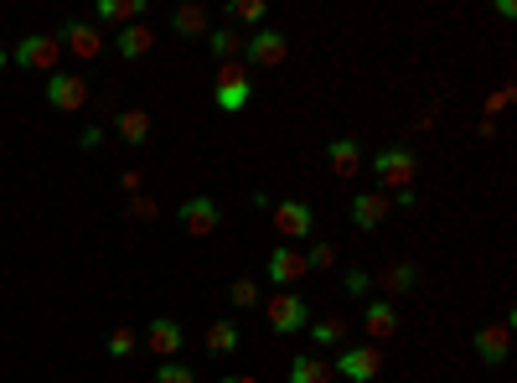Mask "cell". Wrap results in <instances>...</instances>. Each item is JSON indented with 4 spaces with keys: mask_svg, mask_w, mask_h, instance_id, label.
Returning a JSON list of instances; mask_svg holds the SVG:
<instances>
[{
    "mask_svg": "<svg viewBox=\"0 0 517 383\" xmlns=\"http://www.w3.org/2000/svg\"><path fill=\"white\" fill-rule=\"evenodd\" d=\"M11 63L26 68V73H57V63H63V42H57L52 32H32V37H21L16 52H11Z\"/></svg>",
    "mask_w": 517,
    "mask_h": 383,
    "instance_id": "obj_1",
    "label": "cell"
},
{
    "mask_svg": "<svg viewBox=\"0 0 517 383\" xmlns=\"http://www.w3.org/2000/svg\"><path fill=\"white\" fill-rule=\"evenodd\" d=\"M264 316L280 337H295V332H306L311 306H306V296H295V290H275V296L264 301Z\"/></svg>",
    "mask_w": 517,
    "mask_h": 383,
    "instance_id": "obj_2",
    "label": "cell"
},
{
    "mask_svg": "<svg viewBox=\"0 0 517 383\" xmlns=\"http://www.w3.org/2000/svg\"><path fill=\"white\" fill-rule=\"evenodd\" d=\"M368 171L378 176V182H383L388 192H409L419 161H414V151H399V145H388V151H378V156H373V166H368Z\"/></svg>",
    "mask_w": 517,
    "mask_h": 383,
    "instance_id": "obj_3",
    "label": "cell"
},
{
    "mask_svg": "<svg viewBox=\"0 0 517 383\" xmlns=\"http://www.w3.org/2000/svg\"><path fill=\"white\" fill-rule=\"evenodd\" d=\"M337 378H352V383H373L383 373V352L373 342H362V347H342L337 352V368H331Z\"/></svg>",
    "mask_w": 517,
    "mask_h": 383,
    "instance_id": "obj_4",
    "label": "cell"
},
{
    "mask_svg": "<svg viewBox=\"0 0 517 383\" xmlns=\"http://www.w3.org/2000/svg\"><path fill=\"white\" fill-rule=\"evenodd\" d=\"M269 223H275V233H280V239H311L316 213H311V202L285 197V202H275V213H269Z\"/></svg>",
    "mask_w": 517,
    "mask_h": 383,
    "instance_id": "obj_5",
    "label": "cell"
},
{
    "mask_svg": "<svg viewBox=\"0 0 517 383\" xmlns=\"http://www.w3.org/2000/svg\"><path fill=\"white\" fill-rule=\"evenodd\" d=\"M47 104H52L57 114H78V109L88 104V78H78V73H52V78H47Z\"/></svg>",
    "mask_w": 517,
    "mask_h": 383,
    "instance_id": "obj_6",
    "label": "cell"
},
{
    "mask_svg": "<svg viewBox=\"0 0 517 383\" xmlns=\"http://www.w3.org/2000/svg\"><path fill=\"white\" fill-rule=\"evenodd\" d=\"M176 223L187 228L192 239H207V233L223 223V208H218V202H212V197H187V202H181V208H176Z\"/></svg>",
    "mask_w": 517,
    "mask_h": 383,
    "instance_id": "obj_7",
    "label": "cell"
},
{
    "mask_svg": "<svg viewBox=\"0 0 517 383\" xmlns=\"http://www.w3.org/2000/svg\"><path fill=\"white\" fill-rule=\"evenodd\" d=\"M243 57H249V68H280L290 57V37L285 32H254L243 42Z\"/></svg>",
    "mask_w": 517,
    "mask_h": 383,
    "instance_id": "obj_8",
    "label": "cell"
},
{
    "mask_svg": "<svg viewBox=\"0 0 517 383\" xmlns=\"http://www.w3.org/2000/svg\"><path fill=\"white\" fill-rule=\"evenodd\" d=\"M57 42H63V52H73L78 63H94V57L104 52V37L94 21H68L63 32H57Z\"/></svg>",
    "mask_w": 517,
    "mask_h": 383,
    "instance_id": "obj_9",
    "label": "cell"
},
{
    "mask_svg": "<svg viewBox=\"0 0 517 383\" xmlns=\"http://www.w3.org/2000/svg\"><path fill=\"white\" fill-rule=\"evenodd\" d=\"M181 342H187V332H181V321H171V316H156L145 327V347L156 352V358H176Z\"/></svg>",
    "mask_w": 517,
    "mask_h": 383,
    "instance_id": "obj_10",
    "label": "cell"
},
{
    "mask_svg": "<svg viewBox=\"0 0 517 383\" xmlns=\"http://www.w3.org/2000/svg\"><path fill=\"white\" fill-rule=\"evenodd\" d=\"M507 352H512V327H507V321H492V327H481L476 332V358L481 363H507Z\"/></svg>",
    "mask_w": 517,
    "mask_h": 383,
    "instance_id": "obj_11",
    "label": "cell"
},
{
    "mask_svg": "<svg viewBox=\"0 0 517 383\" xmlns=\"http://www.w3.org/2000/svg\"><path fill=\"white\" fill-rule=\"evenodd\" d=\"M311 270H306V254L300 249H275L269 254V280H275L280 290H290V285H300Z\"/></svg>",
    "mask_w": 517,
    "mask_h": 383,
    "instance_id": "obj_12",
    "label": "cell"
},
{
    "mask_svg": "<svg viewBox=\"0 0 517 383\" xmlns=\"http://www.w3.org/2000/svg\"><path fill=\"white\" fill-rule=\"evenodd\" d=\"M362 332L373 337V347L388 342V337H399V311H393V301H368V311H362Z\"/></svg>",
    "mask_w": 517,
    "mask_h": 383,
    "instance_id": "obj_13",
    "label": "cell"
},
{
    "mask_svg": "<svg viewBox=\"0 0 517 383\" xmlns=\"http://www.w3.org/2000/svg\"><path fill=\"white\" fill-rule=\"evenodd\" d=\"M171 32L176 37H207L212 32V16H207L202 0H181V6L171 11Z\"/></svg>",
    "mask_w": 517,
    "mask_h": 383,
    "instance_id": "obj_14",
    "label": "cell"
},
{
    "mask_svg": "<svg viewBox=\"0 0 517 383\" xmlns=\"http://www.w3.org/2000/svg\"><path fill=\"white\" fill-rule=\"evenodd\" d=\"M150 47H156V32H150L145 21H135V26H119V32H114V52L125 57V63H140V57H145Z\"/></svg>",
    "mask_w": 517,
    "mask_h": 383,
    "instance_id": "obj_15",
    "label": "cell"
},
{
    "mask_svg": "<svg viewBox=\"0 0 517 383\" xmlns=\"http://www.w3.org/2000/svg\"><path fill=\"white\" fill-rule=\"evenodd\" d=\"M393 213V202L383 197V192H362L357 202H352V223L362 228V233H373V228H383V218Z\"/></svg>",
    "mask_w": 517,
    "mask_h": 383,
    "instance_id": "obj_16",
    "label": "cell"
},
{
    "mask_svg": "<svg viewBox=\"0 0 517 383\" xmlns=\"http://www.w3.org/2000/svg\"><path fill=\"white\" fill-rule=\"evenodd\" d=\"M326 166L337 171V176H357L362 171V145L352 135H337V140L326 145Z\"/></svg>",
    "mask_w": 517,
    "mask_h": 383,
    "instance_id": "obj_17",
    "label": "cell"
},
{
    "mask_svg": "<svg viewBox=\"0 0 517 383\" xmlns=\"http://www.w3.org/2000/svg\"><path fill=\"white\" fill-rule=\"evenodd\" d=\"M94 16H99L104 26H135V21L145 16V0H99Z\"/></svg>",
    "mask_w": 517,
    "mask_h": 383,
    "instance_id": "obj_18",
    "label": "cell"
},
{
    "mask_svg": "<svg viewBox=\"0 0 517 383\" xmlns=\"http://www.w3.org/2000/svg\"><path fill=\"white\" fill-rule=\"evenodd\" d=\"M114 135L125 145H145L150 140V114L145 109H119L114 114Z\"/></svg>",
    "mask_w": 517,
    "mask_h": 383,
    "instance_id": "obj_19",
    "label": "cell"
},
{
    "mask_svg": "<svg viewBox=\"0 0 517 383\" xmlns=\"http://www.w3.org/2000/svg\"><path fill=\"white\" fill-rule=\"evenodd\" d=\"M337 373H331V363L321 358V352H300V358L290 363V383H331Z\"/></svg>",
    "mask_w": 517,
    "mask_h": 383,
    "instance_id": "obj_20",
    "label": "cell"
},
{
    "mask_svg": "<svg viewBox=\"0 0 517 383\" xmlns=\"http://www.w3.org/2000/svg\"><path fill=\"white\" fill-rule=\"evenodd\" d=\"M306 337L316 342V352H326V347H342V342H347V321H342V316L306 321Z\"/></svg>",
    "mask_w": 517,
    "mask_h": 383,
    "instance_id": "obj_21",
    "label": "cell"
},
{
    "mask_svg": "<svg viewBox=\"0 0 517 383\" xmlns=\"http://www.w3.org/2000/svg\"><path fill=\"white\" fill-rule=\"evenodd\" d=\"M243 347V332L233 327V321H212L207 327V352H218V358H228V352Z\"/></svg>",
    "mask_w": 517,
    "mask_h": 383,
    "instance_id": "obj_22",
    "label": "cell"
},
{
    "mask_svg": "<svg viewBox=\"0 0 517 383\" xmlns=\"http://www.w3.org/2000/svg\"><path fill=\"white\" fill-rule=\"evenodd\" d=\"M414 280H419L414 264H388L383 275H373V285H383L388 296H404V290H414Z\"/></svg>",
    "mask_w": 517,
    "mask_h": 383,
    "instance_id": "obj_23",
    "label": "cell"
},
{
    "mask_svg": "<svg viewBox=\"0 0 517 383\" xmlns=\"http://www.w3.org/2000/svg\"><path fill=\"white\" fill-rule=\"evenodd\" d=\"M249 99H254V83H218V88H212V104L228 109V114H238Z\"/></svg>",
    "mask_w": 517,
    "mask_h": 383,
    "instance_id": "obj_24",
    "label": "cell"
},
{
    "mask_svg": "<svg viewBox=\"0 0 517 383\" xmlns=\"http://www.w3.org/2000/svg\"><path fill=\"white\" fill-rule=\"evenodd\" d=\"M207 47H212V57H218V63H233V52L243 47V37L233 32V26H212V32H207Z\"/></svg>",
    "mask_w": 517,
    "mask_h": 383,
    "instance_id": "obj_25",
    "label": "cell"
},
{
    "mask_svg": "<svg viewBox=\"0 0 517 383\" xmlns=\"http://www.w3.org/2000/svg\"><path fill=\"white\" fill-rule=\"evenodd\" d=\"M150 383H197V368H187V363H176V358H166L156 373H150Z\"/></svg>",
    "mask_w": 517,
    "mask_h": 383,
    "instance_id": "obj_26",
    "label": "cell"
},
{
    "mask_svg": "<svg viewBox=\"0 0 517 383\" xmlns=\"http://www.w3.org/2000/svg\"><path fill=\"white\" fill-rule=\"evenodd\" d=\"M228 21L259 26V21H264V0H228Z\"/></svg>",
    "mask_w": 517,
    "mask_h": 383,
    "instance_id": "obj_27",
    "label": "cell"
},
{
    "mask_svg": "<svg viewBox=\"0 0 517 383\" xmlns=\"http://www.w3.org/2000/svg\"><path fill=\"white\" fill-rule=\"evenodd\" d=\"M342 290H347L352 301H362V296H368V290H373V275L362 270V264H352V270L342 275Z\"/></svg>",
    "mask_w": 517,
    "mask_h": 383,
    "instance_id": "obj_28",
    "label": "cell"
},
{
    "mask_svg": "<svg viewBox=\"0 0 517 383\" xmlns=\"http://www.w3.org/2000/svg\"><path fill=\"white\" fill-rule=\"evenodd\" d=\"M104 347H109V358H130V352H135V347H140V337H135V332H130V327H114V332H109V342H104Z\"/></svg>",
    "mask_w": 517,
    "mask_h": 383,
    "instance_id": "obj_29",
    "label": "cell"
},
{
    "mask_svg": "<svg viewBox=\"0 0 517 383\" xmlns=\"http://www.w3.org/2000/svg\"><path fill=\"white\" fill-rule=\"evenodd\" d=\"M306 254V270H331V264H337V244H311V249H300Z\"/></svg>",
    "mask_w": 517,
    "mask_h": 383,
    "instance_id": "obj_30",
    "label": "cell"
},
{
    "mask_svg": "<svg viewBox=\"0 0 517 383\" xmlns=\"http://www.w3.org/2000/svg\"><path fill=\"white\" fill-rule=\"evenodd\" d=\"M228 301H233L238 311H249V306H259V285H254V280H233V290H228Z\"/></svg>",
    "mask_w": 517,
    "mask_h": 383,
    "instance_id": "obj_31",
    "label": "cell"
},
{
    "mask_svg": "<svg viewBox=\"0 0 517 383\" xmlns=\"http://www.w3.org/2000/svg\"><path fill=\"white\" fill-rule=\"evenodd\" d=\"M130 218H135V223H156V218H161L156 197H130Z\"/></svg>",
    "mask_w": 517,
    "mask_h": 383,
    "instance_id": "obj_32",
    "label": "cell"
},
{
    "mask_svg": "<svg viewBox=\"0 0 517 383\" xmlns=\"http://www.w3.org/2000/svg\"><path fill=\"white\" fill-rule=\"evenodd\" d=\"M218 83H249V68L243 63H218Z\"/></svg>",
    "mask_w": 517,
    "mask_h": 383,
    "instance_id": "obj_33",
    "label": "cell"
},
{
    "mask_svg": "<svg viewBox=\"0 0 517 383\" xmlns=\"http://www.w3.org/2000/svg\"><path fill=\"white\" fill-rule=\"evenodd\" d=\"M388 202H393V208H404V213H409V208H419V197H414V192H393Z\"/></svg>",
    "mask_w": 517,
    "mask_h": 383,
    "instance_id": "obj_34",
    "label": "cell"
},
{
    "mask_svg": "<svg viewBox=\"0 0 517 383\" xmlns=\"http://www.w3.org/2000/svg\"><path fill=\"white\" fill-rule=\"evenodd\" d=\"M119 187H125L130 197H140V171H125V176H119Z\"/></svg>",
    "mask_w": 517,
    "mask_h": 383,
    "instance_id": "obj_35",
    "label": "cell"
},
{
    "mask_svg": "<svg viewBox=\"0 0 517 383\" xmlns=\"http://www.w3.org/2000/svg\"><path fill=\"white\" fill-rule=\"evenodd\" d=\"M223 383H259V378H254V373H228Z\"/></svg>",
    "mask_w": 517,
    "mask_h": 383,
    "instance_id": "obj_36",
    "label": "cell"
},
{
    "mask_svg": "<svg viewBox=\"0 0 517 383\" xmlns=\"http://www.w3.org/2000/svg\"><path fill=\"white\" fill-rule=\"evenodd\" d=\"M6 63H11V52H6V47H0V68H6Z\"/></svg>",
    "mask_w": 517,
    "mask_h": 383,
    "instance_id": "obj_37",
    "label": "cell"
}]
</instances>
